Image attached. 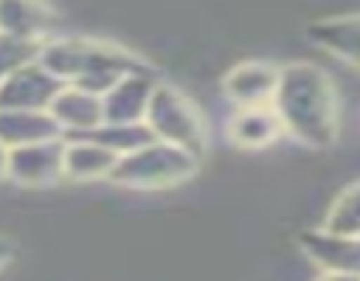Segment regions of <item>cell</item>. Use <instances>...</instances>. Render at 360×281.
<instances>
[{
    "label": "cell",
    "instance_id": "cell-14",
    "mask_svg": "<svg viewBox=\"0 0 360 281\" xmlns=\"http://www.w3.org/2000/svg\"><path fill=\"white\" fill-rule=\"evenodd\" d=\"M228 135L233 143H239L245 149H262V146L273 143L278 135H284V129H281L273 107L264 104V107H239L228 124Z\"/></svg>",
    "mask_w": 360,
    "mask_h": 281
},
{
    "label": "cell",
    "instance_id": "cell-5",
    "mask_svg": "<svg viewBox=\"0 0 360 281\" xmlns=\"http://www.w3.org/2000/svg\"><path fill=\"white\" fill-rule=\"evenodd\" d=\"M62 149H65L62 138L14 146V149H8V157H6V177L20 185H31V188L65 180L62 177Z\"/></svg>",
    "mask_w": 360,
    "mask_h": 281
},
{
    "label": "cell",
    "instance_id": "cell-19",
    "mask_svg": "<svg viewBox=\"0 0 360 281\" xmlns=\"http://www.w3.org/2000/svg\"><path fill=\"white\" fill-rule=\"evenodd\" d=\"M318 281H357V273H321Z\"/></svg>",
    "mask_w": 360,
    "mask_h": 281
},
{
    "label": "cell",
    "instance_id": "cell-12",
    "mask_svg": "<svg viewBox=\"0 0 360 281\" xmlns=\"http://www.w3.org/2000/svg\"><path fill=\"white\" fill-rule=\"evenodd\" d=\"M53 28V11L48 8L45 0H0V31L31 39V42H45Z\"/></svg>",
    "mask_w": 360,
    "mask_h": 281
},
{
    "label": "cell",
    "instance_id": "cell-4",
    "mask_svg": "<svg viewBox=\"0 0 360 281\" xmlns=\"http://www.w3.org/2000/svg\"><path fill=\"white\" fill-rule=\"evenodd\" d=\"M143 124L158 140L174 143L197 157L205 149V121L200 110L188 101V96L180 93L177 87L155 84L143 112Z\"/></svg>",
    "mask_w": 360,
    "mask_h": 281
},
{
    "label": "cell",
    "instance_id": "cell-7",
    "mask_svg": "<svg viewBox=\"0 0 360 281\" xmlns=\"http://www.w3.org/2000/svg\"><path fill=\"white\" fill-rule=\"evenodd\" d=\"M155 73L132 70L124 73L110 90L101 93V124H138L143 121L149 96L155 90Z\"/></svg>",
    "mask_w": 360,
    "mask_h": 281
},
{
    "label": "cell",
    "instance_id": "cell-15",
    "mask_svg": "<svg viewBox=\"0 0 360 281\" xmlns=\"http://www.w3.org/2000/svg\"><path fill=\"white\" fill-rule=\"evenodd\" d=\"M312 42H318L323 51L335 53L338 59H346L349 65H357L360 53V25L357 17H332V20H318L309 25Z\"/></svg>",
    "mask_w": 360,
    "mask_h": 281
},
{
    "label": "cell",
    "instance_id": "cell-18",
    "mask_svg": "<svg viewBox=\"0 0 360 281\" xmlns=\"http://www.w3.org/2000/svg\"><path fill=\"white\" fill-rule=\"evenodd\" d=\"M39 45L42 42H31V39H20V37H11V34H3L0 31V81L14 73L17 67L34 62L39 56Z\"/></svg>",
    "mask_w": 360,
    "mask_h": 281
},
{
    "label": "cell",
    "instance_id": "cell-13",
    "mask_svg": "<svg viewBox=\"0 0 360 281\" xmlns=\"http://www.w3.org/2000/svg\"><path fill=\"white\" fill-rule=\"evenodd\" d=\"M62 138L48 110H0V143L6 149Z\"/></svg>",
    "mask_w": 360,
    "mask_h": 281
},
{
    "label": "cell",
    "instance_id": "cell-9",
    "mask_svg": "<svg viewBox=\"0 0 360 281\" xmlns=\"http://www.w3.org/2000/svg\"><path fill=\"white\" fill-rule=\"evenodd\" d=\"M304 253L321 273H357L360 270V242L354 236H338L323 228L301 236Z\"/></svg>",
    "mask_w": 360,
    "mask_h": 281
},
{
    "label": "cell",
    "instance_id": "cell-16",
    "mask_svg": "<svg viewBox=\"0 0 360 281\" xmlns=\"http://www.w3.org/2000/svg\"><path fill=\"white\" fill-rule=\"evenodd\" d=\"M82 135L84 138H93L101 146H107L118 157L127 155V152H135L138 146H143L149 140H155V135L149 132V126L143 121H138V124H98L96 129L82 132ZM68 138H73V135H68Z\"/></svg>",
    "mask_w": 360,
    "mask_h": 281
},
{
    "label": "cell",
    "instance_id": "cell-17",
    "mask_svg": "<svg viewBox=\"0 0 360 281\" xmlns=\"http://www.w3.org/2000/svg\"><path fill=\"white\" fill-rule=\"evenodd\" d=\"M357 225H360V191H357V185L352 183V185L335 200V205L329 208L326 222H323L321 228L329 230V233H338V236H354V239H357Z\"/></svg>",
    "mask_w": 360,
    "mask_h": 281
},
{
    "label": "cell",
    "instance_id": "cell-3",
    "mask_svg": "<svg viewBox=\"0 0 360 281\" xmlns=\"http://www.w3.org/2000/svg\"><path fill=\"white\" fill-rule=\"evenodd\" d=\"M197 160H200L197 155L155 138L138 146L135 152L121 155L107 180L118 185H129V188L155 191V188H166V185H177L188 180L197 171Z\"/></svg>",
    "mask_w": 360,
    "mask_h": 281
},
{
    "label": "cell",
    "instance_id": "cell-20",
    "mask_svg": "<svg viewBox=\"0 0 360 281\" xmlns=\"http://www.w3.org/2000/svg\"><path fill=\"white\" fill-rule=\"evenodd\" d=\"M8 256H11V244L6 239H0V267L8 261Z\"/></svg>",
    "mask_w": 360,
    "mask_h": 281
},
{
    "label": "cell",
    "instance_id": "cell-2",
    "mask_svg": "<svg viewBox=\"0 0 360 281\" xmlns=\"http://www.w3.org/2000/svg\"><path fill=\"white\" fill-rule=\"evenodd\" d=\"M37 62L53 73L65 84H76L101 96L110 90L124 73L146 70L129 51L110 42H96L87 37H65V39H45L39 45Z\"/></svg>",
    "mask_w": 360,
    "mask_h": 281
},
{
    "label": "cell",
    "instance_id": "cell-21",
    "mask_svg": "<svg viewBox=\"0 0 360 281\" xmlns=\"http://www.w3.org/2000/svg\"><path fill=\"white\" fill-rule=\"evenodd\" d=\"M6 157H8V149L0 143V180L6 177Z\"/></svg>",
    "mask_w": 360,
    "mask_h": 281
},
{
    "label": "cell",
    "instance_id": "cell-10",
    "mask_svg": "<svg viewBox=\"0 0 360 281\" xmlns=\"http://www.w3.org/2000/svg\"><path fill=\"white\" fill-rule=\"evenodd\" d=\"M65 149H62V177L84 183V180H107L118 155L110 152L107 146L96 143L93 138L84 135H73V138H62Z\"/></svg>",
    "mask_w": 360,
    "mask_h": 281
},
{
    "label": "cell",
    "instance_id": "cell-6",
    "mask_svg": "<svg viewBox=\"0 0 360 281\" xmlns=\"http://www.w3.org/2000/svg\"><path fill=\"white\" fill-rule=\"evenodd\" d=\"M62 84L34 59L0 81V110H48Z\"/></svg>",
    "mask_w": 360,
    "mask_h": 281
},
{
    "label": "cell",
    "instance_id": "cell-11",
    "mask_svg": "<svg viewBox=\"0 0 360 281\" xmlns=\"http://www.w3.org/2000/svg\"><path fill=\"white\" fill-rule=\"evenodd\" d=\"M278 67L267 62H242L225 76V96L236 107H264L273 98Z\"/></svg>",
    "mask_w": 360,
    "mask_h": 281
},
{
    "label": "cell",
    "instance_id": "cell-8",
    "mask_svg": "<svg viewBox=\"0 0 360 281\" xmlns=\"http://www.w3.org/2000/svg\"><path fill=\"white\" fill-rule=\"evenodd\" d=\"M51 118L62 129V138L90 132L101 124V96L76 84H62L48 104Z\"/></svg>",
    "mask_w": 360,
    "mask_h": 281
},
{
    "label": "cell",
    "instance_id": "cell-1",
    "mask_svg": "<svg viewBox=\"0 0 360 281\" xmlns=\"http://www.w3.org/2000/svg\"><path fill=\"white\" fill-rule=\"evenodd\" d=\"M270 107L284 135H292L315 149L335 143L340 129V101L335 84L321 67L307 62L278 67Z\"/></svg>",
    "mask_w": 360,
    "mask_h": 281
}]
</instances>
